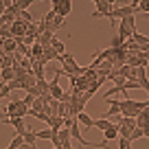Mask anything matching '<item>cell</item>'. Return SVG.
I'll return each mask as SVG.
<instances>
[{
  "instance_id": "obj_2",
  "label": "cell",
  "mask_w": 149,
  "mask_h": 149,
  "mask_svg": "<svg viewBox=\"0 0 149 149\" xmlns=\"http://www.w3.org/2000/svg\"><path fill=\"white\" fill-rule=\"evenodd\" d=\"M138 13V7H134V5H125V7H112V11L105 15L107 20H123V18H127V15H136Z\"/></svg>"
},
{
  "instance_id": "obj_16",
  "label": "cell",
  "mask_w": 149,
  "mask_h": 149,
  "mask_svg": "<svg viewBox=\"0 0 149 149\" xmlns=\"http://www.w3.org/2000/svg\"><path fill=\"white\" fill-rule=\"evenodd\" d=\"M51 46H53V48H55V51H57V55H61V53H66V44H64V42H59L57 37H53V40H51Z\"/></svg>"
},
{
  "instance_id": "obj_23",
  "label": "cell",
  "mask_w": 149,
  "mask_h": 149,
  "mask_svg": "<svg viewBox=\"0 0 149 149\" xmlns=\"http://www.w3.org/2000/svg\"><path fill=\"white\" fill-rule=\"evenodd\" d=\"M138 13H149V0H140V5H138Z\"/></svg>"
},
{
  "instance_id": "obj_6",
  "label": "cell",
  "mask_w": 149,
  "mask_h": 149,
  "mask_svg": "<svg viewBox=\"0 0 149 149\" xmlns=\"http://www.w3.org/2000/svg\"><path fill=\"white\" fill-rule=\"evenodd\" d=\"M9 29H11V35H15V37L26 35V22H22V20H15Z\"/></svg>"
},
{
  "instance_id": "obj_30",
  "label": "cell",
  "mask_w": 149,
  "mask_h": 149,
  "mask_svg": "<svg viewBox=\"0 0 149 149\" xmlns=\"http://www.w3.org/2000/svg\"><path fill=\"white\" fill-rule=\"evenodd\" d=\"M92 2H94V5H97V0H92Z\"/></svg>"
},
{
  "instance_id": "obj_21",
  "label": "cell",
  "mask_w": 149,
  "mask_h": 149,
  "mask_svg": "<svg viewBox=\"0 0 149 149\" xmlns=\"http://www.w3.org/2000/svg\"><path fill=\"white\" fill-rule=\"evenodd\" d=\"M18 20H22V22L31 24V22H33V15H31V11H20V13H18Z\"/></svg>"
},
{
  "instance_id": "obj_19",
  "label": "cell",
  "mask_w": 149,
  "mask_h": 149,
  "mask_svg": "<svg viewBox=\"0 0 149 149\" xmlns=\"http://www.w3.org/2000/svg\"><path fill=\"white\" fill-rule=\"evenodd\" d=\"M9 86L11 90H24V79H13V81H9Z\"/></svg>"
},
{
  "instance_id": "obj_5",
  "label": "cell",
  "mask_w": 149,
  "mask_h": 149,
  "mask_svg": "<svg viewBox=\"0 0 149 149\" xmlns=\"http://www.w3.org/2000/svg\"><path fill=\"white\" fill-rule=\"evenodd\" d=\"M0 121L5 123V125H11V127H15V134H18V136H22L24 132H26V125H24V118H18V116H2Z\"/></svg>"
},
{
  "instance_id": "obj_28",
  "label": "cell",
  "mask_w": 149,
  "mask_h": 149,
  "mask_svg": "<svg viewBox=\"0 0 149 149\" xmlns=\"http://www.w3.org/2000/svg\"><path fill=\"white\" fill-rule=\"evenodd\" d=\"M5 86H7L5 81H0V92H2V88H5Z\"/></svg>"
},
{
  "instance_id": "obj_12",
  "label": "cell",
  "mask_w": 149,
  "mask_h": 149,
  "mask_svg": "<svg viewBox=\"0 0 149 149\" xmlns=\"http://www.w3.org/2000/svg\"><path fill=\"white\" fill-rule=\"evenodd\" d=\"M22 138H24V143H26V145L35 147V143H37V132H35V130H26V132L22 134Z\"/></svg>"
},
{
  "instance_id": "obj_25",
  "label": "cell",
  "mask_w": 149,
  "mask_h": 149,
  "mask_svg": "<svg viewBox=\"0 0 149 149\" xmlns=\"http://www.w3.org/2000/svg\"><path fill=\"white\" fill-rule=\"evenodd\" d=\"M22 101H24V105H26V107H31V105H33V101H35V99H33L31 94H26V97H24Z\"/></svg>"
},
{
  "instance_id": "obj_15",
  "label": "cell",
  "mask_w": 149,
  "mask_h": 149,
  "mask_svg": "<svg viewBox=\"0 0 149 149\" xmlns=\"http://www.w3.org/2000/svg\"><path fill=\"white\" fill-rule=\"evenodd\" d=\"M51 97L57 99V101H61V99H64V90L59 88V84H51Z\"/></svg>"
},
{
  "instance_id": "obj_17",
  "label": "cell",
  "mask_w": 149,
  "mask_h": 149,
  "mask_svg": "<svg viewBox=\"0 0 149 149\" xmlns=\"http://www.w3.org/2000/svg\"><path fill=\"white\" fill-rule=\"evenodd\" d=\"M20 145H24V138H22V136H18V134H15L13 138H11V143L7 145V149H18Z\"/></svg>"
},
{
  "instance_id": "obj_3",
  "label": "cell",
  "mask_w": 149,
  "mask_h": 149,
  "mask_svg": "<svg viewBox=\"0 0 149 149\" xmlns=\"http://www.w3.org/2000/svg\"><path fill=\"white\" fill-rule=\"evenodd\" d=\"M136 33V15H127V18L121 20V26H118V35L123 40H130Z\"/></svg>"
},
{
  "instance_id": "obj_18",
  "label": "cell",
  "mask_w": 149,
  "mask_h": 149,
  "mask_svg": "<svg viewBox=\"0 0 149 149\" xmlns=\"http://www.w3.org/2000/svg\"><path fill=\"white\" fill-rule=\"evenodd\" d=\"M123 44H125V40H123V37L118 35V33H116V35H114V37H112V48H114V51H118V48H123Z\"/></svg>"
},
{
  "instance_id": "obj_22",
  "label": "cell",
  "mask_w": 149,
  "mask_h": 149,
  "mask_svg": "<svg viewBox=\"0 0 149 149\" xmlns=\"http://www.w3.org/2000/svg\"><path fill=\"white\" fill-rule=\"evenodd\" d=\"M118 136H121V138H130V136H132V130H130V127L118 125Z\"/></svg>"
},
{
  "instance_id": "obj_14",
  "label": "cell",
  "mask_w": 149,
  "mask_h": 149,
  "mask_svg": "<svg viewBox=\"0 0 149 149\" xmlns=\"http://www.w3.org/2000/svg\"><path fill=\"white\" fill-rule=\"evenodd\" d=\"M112 125H114V123H112L110 118H94V127L101 130V132H105L107 127H112Z\"/></svg>"
},
{
  "instance_id": "obj_20",
  "label": "cell",
  "mask_w": 149,
  "mask_h": 149,
  "mask_svg": "<svg viewBox=\"0 0 149 149\" xmlns=\"http://www.w3.org/2000/svg\"><path fill=\"white\" fill-rule=\"evenodd\" d=\"M143 136H145V130H143V127H136V130H132V136H130V140L134 143V140L143 138Z\"/></svg>"
},
{
  "instance_id": "obj_11",
  "label": "cell",
  "mask_w": 149,
  "mask_h": 149,
  "mask_svg": "<svg viewBox=\"0 0 149 149\" xmlns=\"http://www.w3.org/2000/svg\"><path fill=\"white\" fill-rule=\"evenodd\" d=\"M57 134H59V132L51 130V127H48V130H40V132H37V140H53Z\"/></svg>"
},
{
  "instance_id": "obj_8",
  "label": "cell",
  "mask_w": 149,
  "mask_h": 149,
  "mask_svg": "<svg viewBox=\"0 0 149 149\" xmlns=\"http://www.w3.org/2000/svg\"><path fill=\"white\" fill-rule=\"evenodd\" d=\"M77 121H79L81 125L86 127V130H90V127H94V118L90 116V114H86V112H79V114H77Z\"/></svg>"
},
{
  "instance_id": "obj_27",
  "label": "cell",
  "mask_w": 149,
  "mask_h": 149,
  "mask_svg": "<svg viewBox=\"0 0 149 149\" xmlns=\"http://www.w3.org/2000/svg\"><path fill=\"white\" fill-rule=\"evenodd\" d=\"M132 5H134V7H138V5H140V0H132Z\"/></svg>"
},
{
  "instance_id": "obj_4",
  "label": "cell",
  "mask_w": 149,
  "mask_h": 149,
  "mask_svg": "<svg viewBox=\"0 0 149 149\" xmlns=\"http://www.w3.org/2000/svg\"><path fill=\"white\" fill-rule=\"evenodd\" d=\"M51 9L55 11L57 15H61V18H68V13L72 11V2L70 0H51Z\"/></svg>"
},
{
  "instance_id": "obj_10",
  "label": "cell",
  "mask_w": 149,
  "mask_h": 149,
  "mask_svg": "<svg viewBox=\"0 0 149 149\" xmlns=\"http://www.w3.org/2000/svg\"><path fill=\"white\" fill-rule=\"evenodd\" d=\"M42 64H46V61H51V59H57V51L53 46H44V53H42Z\"/></svg>"
},
{
  "instance_id": "obj_7",
  "label": "cell",
  "mask_w": 149,
  "mask_h": 149,
  "mask_svg": "<svg viewBox=\"0 0 149 149\" xmlns=\"http://www.w3.org/2000/svg\"><path fill=\"white\" fill-rule=\"evenodd\" d=\"M132 40H134V42L140 46V51H143V53H145V51H149V37H147V35H143V33L136 31L134 35H132Z\"/></svg>"
},
{
  "instance_id": "obj_26",
  "label": "cell",
  "mask_w": 149,
  "mask_h": 149,
  "mask_svg": "<svg viewBox=\"0 0 149 149\" xmlns=\"http://www.w3.org/2000/svg\"><path fill=\"white\" fill-rule=\"evenodd\" d=\"M103 2H107V5H112V7H114V2H116V0H103Z\"/></svg>"
},
{
  "instance_id": "obj_9",
  "label": "cell",
  "mask_w": 149,
  "mask_h": 149,
  "mask_svg": "<svg viewBox=\"0 0 149 149\" xmlns=\"http://www.w3.org/2000/svg\"><path fill=\"white\" fill-rule=\"evenodd\" d=\"M114 138H118V125L116 123L103 132V140H105V143H110V140H114Z\"/></svg>"
},
{
  "instance_id": "obj_13",
  "label": "cell",
  "mask_w": 149,
  "mask_h": 149,
  "mask_svg": "<svg viewBox=\"0 0 149 149\" xmlns=\"http://www.w3.org/2000/svg\"><path fill=\"white\" fill-rule=\"evenodd\" d=\"M13 79H15V72H13V68H2V70H0V81L9 84V81H13Z\"/></svg>"
},
{
  "instance_id": "obj_24",
  "label": "cell",
  "mask_w": 149,
  "mask_h": 149,
  "mask_svg": "<svg viewBox=\"0 0 149 149\" xmlns=\"http://www.w3.org/2000/svg\"><path fill=\"white\" fill-rule=\"evenodd\" d=\"M9 94H11V88H9V86H5L2 92H0V99H9Z\"/></svg>"
},
{
  "instance_id": "obj_29",
  "label": "cell",
  "mask_w": 149,
  "mask_h": 149,
  "mask_svg": "<svg viewBox=\"0 0 149 149\" xmlns=\"http://www.w3.org/2000/svg\"><path fill=\"white\" fill-rule=\"evenodd\" d=\"M2 110H5V107H2V103H0V112H2Z\"/></svg>"
},
{
  "instance_id": "obj_1",
  "label": "cell",
  "mask_w": 149,
  "mask_h": 149,
  "mask_svg": "<svg viewBox=\"0 0 149 149\" xmlns=\"http://www.w3.org/2000/svg\"><path fill=\"white\" fill-rule=\"evenodd\" d=\"M147 107V101H134V99H123L121 101V114L123 116H132V118H138V114Z\"/></svg>"
}]
</instances>
